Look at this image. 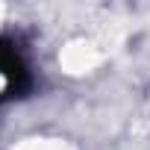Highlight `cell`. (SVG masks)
<instances>
[{"mask_svg": "<svg viewBox=\"0 0 150 150\" xmlns=\"http://www.w3.org/2000/svg\"><path fill=\"white\" fill-rule=\"evenodd\" d=\"M30 88V71L9 38H0V100L18 97Z\"/></svg>", "mask_w": 150, "mask_h": 150, "instance_id": "1", "label": "cell"}]
</instances>
